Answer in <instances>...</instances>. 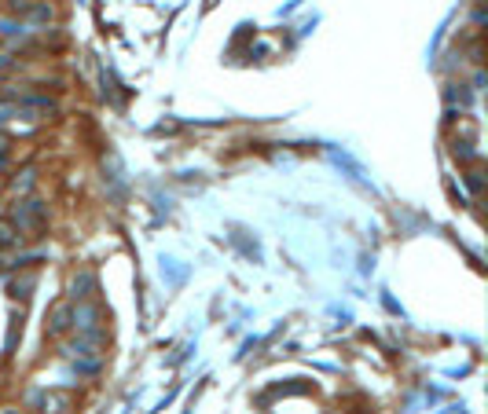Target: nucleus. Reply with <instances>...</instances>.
<instances>
[{"instance_id": "nucleus-5", "label": "nucleus", "mask_w": 488, "mask_h": 414, "mask_svg": "<svg viewBox=\"0 0 488 414\" xmlns=\"http://www.w3.org/2000/svg\"><path fill=\"white\" fill-rule=\"evenodd\" d=\"M70 290H74V297H77V301H84V297H89V290H92V279H89V275H77Z\"/></svg>"}, {"instance_id": "nucleus-3", "label": "nucleus", "mask_w": 488, "mask_h": 414, "mask_svg": "<svg viewBox=\"0 0 488 414\" xmlns=\"http://www.w3.org/2000/svg\"><path fill=\"white\" fill-rule=\"evenodd\" d=\"M70 392H45V396H40V410L45 414H67L70 410Z\"/></svg>"}, {"instance_id": "nucleus-1", "label": "nucleus", "mask_w": 488, "mask_h": 414, "mask_svg": "<svg viewBox=\"0 0 488 414\" xmlns=\"http://www.w3.org/2000/svg\"><path fill=\"white\" fill-rule=\"evenodd\" d=\"M11 224H15L18 231H40V228H45V206H40L37 198H30V202H23V206H15Z\"/></svg>"}, {"instance_id": "nucleus-4", "label": "nucleus", "mask_w": 488, "mask_h": 414, "mask_svg": "<svg viewBox=\"0 0 488 414\" xmlns=\"http://www.w3.org/2000/svg\"><path fill=\"white\" fill-rule=\"evenodd\" d=\"M33 282H37L33 275H23V279H15V282H11V293H15V297H26V293L33 290Z\"/></svg>"}, {"instance_id": "nucleus-7", "label": "nucleus", "mask_w": 488, "mask_h": 414, "mask_svg": "<svg viewBox=\"0 0 488 414\" xmlns=\"http://www.w3.org/2000/svg\"><path fill=\"white\" fill-rule=\"evenodd\" d=\"M8 147H11L8 136H0V165H4V158H8Z\"/></svg>"}, {"instance_id": "nucleus-9", "label": "nucleus", "mask_w": 488, "mask_h": 414, "mask_svg": "<svg viewBox=\"0 0 488 414\" xmlns=\"http://www.w3.org/2000/svg\"><path fill=\"white\" fill-rule=\"evenodd\" d=\"M0 414H18V410H0Z\"/></svg>"}, {"instance_id": "nucleus-8", "label": "nucleus", "mask_w": 488, "mask_h": 414, "mask_svg": "<svg viewBox=\"0 0 488 414\" xmlns=\"http://www.w3.org/2000/svg\"><path fill=\"white\" fill-rule=\"evenodd\" d=\"M8 62H11V59H8V55H0V70H4V67H8Z\"/></svg>"}, {"instance_id": "nucleus-2", "label": "nucleus", "mask_w": 488, "mask_h": 414, "mask_svg": "<svg viewBox=\"0 0 488 414\" xmlns=\"http://www.w3.org/2000/svg\"><path fill=\"white\" fill-rule=\"evenodd\" d=\"M70 326H74V304H59V308L52 312V319H48V334L59 337V334H67Z\"/></svg>"}, {"instance_id": "nucleus-6", "label": "nucleus", "mask_w": 488, "mask_h": 414, "mask_svg": "<svg viewBox=\"0 0 488 414\" xmlns=\"http://www.w3.org/2000/svg\"><path fill=\"white\" fill-rule=\"evenodd\" d=\"M33 184H37V180H33V172H23V180L15 184V191H33Z\"/></svg>"}]
</instances>
